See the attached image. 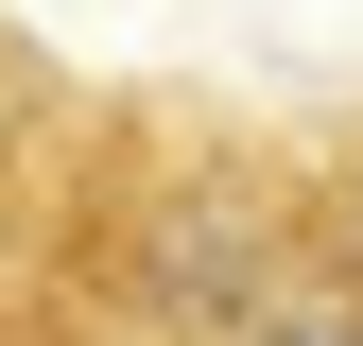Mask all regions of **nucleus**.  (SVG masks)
Returning a JSON list of instances; mask_svg holds the SVG:
<instances>
[{"mask_svg": "<svg viewBox=\"0 0 363 346\" xmlns=\"http://www.w3.org/2000/svg\"><path fill=\"white\" fill-rule=\"evenodd\" d=\"M329 277H363V121L329 139Z\"/></svg>", "mask_w": 363, "mask_h": 346, "instance_id": "f03ea898", "label": "nucleus"}, {"mask_svg": "<svg viewBox=\"0 0 363 346\" xmlns=\"http://www.w3.org/2000/svg\"><path fill=\"white\" fill-rule=\"evenodd\" d=\"M0 260L139 346H242L277 294L329 277V139L191 86H104V104L69 86Z\"/></svg>", "mask_w": 363, "mask_h": 346, "instance_id": "f257e3e1", "label": "nucleus"}]
</instances>
